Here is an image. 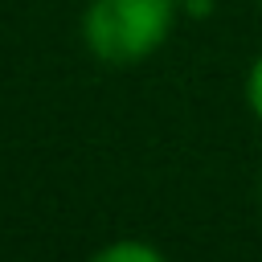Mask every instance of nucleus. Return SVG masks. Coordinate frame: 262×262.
<instances>
[{
	"mask_svg": "<svg viewBox=\"0 0 262 262\" xmlns=\"http://www.w3.org/2000/svg\"><path fill=\"white\" fill-rule=\"evenodd\" d=\"M180 0H90L82 12V45L102 66L147 61L176 25Z\"/></svg>",
	"mask_w": 262,
	"mask_h": 262,
	"instance_id": "1",
	"label": "nucleus"
},
{
	"mask_svg": "<svg viewBox=\"0 0 262 262\" xmlns=\"http://www.w3.org/2000/svg\"><path fill=\"white\" fill-rule=\"evenodd\" d=\"M90 262H168L151 242H139V237H119V242H106L102 250L90 254Z\"/></svg>",
	"mask_w": 262,
	"mask_h": 262,
	"instance_id": "2",
	"label": "nucleus"
},
{
	"mask_svg": "<svg viewBox=\"0 0 262 262\" xmlns=\"http://www.w3.org/2000/svg\"><path fill=\"white\" fill-rule=\"evenodd\" d=\"M246 102H250L254 119L262 123V57L250 66V78H246Z\"/></svg>",
	"mask_w": 262,
	"mask_h": 262,
	"instance_id": "3",
	"label": "nucleus"
},
{
	"mask_svg": "<svg viewBox=\"0 0 262 262\" xmlns=\"http://www.w3.org/2000/svg\"><path fill=\"white\" fill-rule=\"evenodd\" d=\"M180 4H184V0H180Z\"/></svg>",
	"mask_w": 262,
	"mask_h": 262,
	"instance_id": "4",
	"label": "nucleus"
}]
</instances>
